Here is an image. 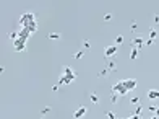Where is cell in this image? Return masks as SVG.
<instances>
[{
  "instance_id": "1",
  "label": "cell",
  "mask_w": 159,
  "mask_h": 119,
  "mask_svg": "<svg viewBox=\"0 0 159 119\" xmlns=\"http://www.w3.org/2000/svg\"><path fill=\"white\" fill-rule=\"evenodd\" d=\"M75 78H76V73L71 70V67L63 65L62 75H60V80H59V85H70V83H73Z\"/></svg>"
},
{
  "instance_id": "2",
  "label": "cell",
  "mask_w": 159,
  "mask_h": 119,
  "mask_svg": "<svg viewBox=\"0 0 159 119\" xmlns=\"http://www.w3.org/2000/svg\"><path fill=\"white\" fill-rule=\"evenodd\" d=\"M144 42H146V39L143 36H135L132 39V47H136V49H141L143 46H144Z\"/></svg>"
},
{
  "instance_id": "3",
  "label": "cell",
  "mask_w": 159,
  "mask_h": 119,
  "mask_svg": "<svg viewBox=\"0 0 159 119\" xmlns=\"http://www.w3.org/2000/svg\"><path fill=\"white\" fill-rule=\"evenodd\" d=\"M112 91H114V93H119V95H127V93H128V90L124 86V83H122V82H117V83H115V85L112 86Z\"/></svg>"
},
{
  "instance_id": "4",
  "label": "cell",
  "mask_w": 159,
  "mask_h": 119,
  "mask_svg": "<svg viewBox=\"0 0 159 119\" xmlns=\"http://www.w3.org/2000/svg\"><path fill=\"white\" fill-rule=\"evenodd\" d=\"M86 112H88V108L81 104V106H80V108H78L75 112H73V119H81V117L86 116Z\"/></svg>"
},
{
  "instance_id": "5",
  "label": "cell",
  "mask_w": 159,
  "mask_h": 119,
  "mask_svg": "<svg viewBox=\"0 0 159 119\" xmlns=\"http://www.w3.org/2000/svg\"><path fill=\"white\" fill-rule=\"evenodd\" d=\"M117 54V46H107L106 49H104V57L109 59V57H114V55Z\"/></svg>"
},
{
  "instance_id": "6",
  "label": "cell",
  "mask_w": 159,
  "mask_h": 119,
  "mask_svg": "<svg viewBox=\"0 0 159 119\" xmlns=\"http://www.w3.org/2000/svg\"><path fill=\"white\" fill-rule=\"evenodd\" d=\"M122 83H124V86L130 91V90H133V88H136V80L135 78H127V80H122Z\"/></svg>"
},
{
  "instance_id": "7",
  "label": "cell",
  "mask_w": 159,
  "mask_h": 119,
  "mask_svg": "<svg viewBox=\"0 0 159 119\" xmlns=\"http://www.w3.org/2000/svg\"><path fill=\"white\" fill-rule=\"evenodd\" d=\"M157 36H159V31H157V28L151 26V28H149V36H148V39L156 41V37H157Z\"/></svg>"
},
{
  "instance_id": "8",
  "label": "cell",
  "mask_w": 159,
  "mask_h": 119,
  "mask_svg": "<svg viewBox=\"0 0 159 119\" xmlns=\"http://www.w3.org/2000/svg\"><path fill=\"white\" fill-rule=\"evenodd\" d=\"M106 68L109 72H115V70H117V62H115V60H109L106 64Z\"/></svg>"
},
{
  "instance_id": "9",
  "label": "cell",
  "mask_w": 159,
  "mask_h": 119,
  "mask_svg": "<svg viewBox=\"0 0 159 119\" xmlns=\"http://www.w3.org/2000/svg\"><path fill=\"white\" fill-rule=\"evenodd\" d=\"M146 96L149 99H159V90H149L146 93Z\"/></svg>"
},
{
  "instance_id": "10",
  "label": "cell",
  "mask_w": 159,
  "mask_h": 119,
  "mask_svg": "<svg viewBox=\"0 0 159 119\" xmlns=\"http://www.w3.org/2000/svg\"><path fill=\"white\" fill-rule=\"evenodd\" d=\"M83 55H84V51H83V49H80V51H75V52H73V59H75V60H80Z\"/></svg>"
},
{
  "instance_id": "11",
  "label": "cell",
  "mask_w": 159,
  "mask_h": 119,
  "mask_svg": "<svg viewBox=\"0 0 159 119\" xmlns=\"http://www.w3.org/2000/svg\"><path fill=\"white\" fill-rule=\"evenodd\" d=\"M89 99H91V101H93L94 104H99V96H97L94 91H91V93H89Z\"/></svg>"
},
{
  "instance_id": "12",
  "label": "cell",
  "mask_w": 159,
  "mask_h": 119,
  "mask_svg": "<svg viewBox=\"0 0 159 119\" xmlns=\"http://www.w3.org/2000/svg\"><path fill=\"white\" fill-rule=\"evenodd\" d=\"M138 52H140V49H136V47H132V52H130V59H132V60H135V59L138 57Z\"/></svg>"
},
{
  "instance_id": "13",
  "label": "cell",
  "mask_w": 159,
  "mask_h": 119,
  "mask_svg": "<svg viewBox=\"0 0 159 119\" xmlns=\"http://www.w3.org/2000/svg\"><path fill=\"white\" fill-rule=\"evenodd\" d=\"M136 29H138V21H136V20H132V23H130V31H132V33H135Z\"/></svg>"
},
{
  "instance_id": "14",
  "label": "cell",
  "mask_w": 159,
  "mask_h": 119,
  "mask_svg": "<svg viewBox=\"0 0 159 119\" xmlns=\"http://www.w3.org/2000/svg\"><path fill=\"white\" fill-rule=\"evenodd\" d=\"M50 111H52V106H46V108H42V109H41V116L44 117V116H46V114H49Z\"/></svg>"
},
{
  "instance_id": "15",
  "label": "cell",
  "mask_w": 159,
  "mask_h": 119,
  "mask_svg": "<svg viewBox=\"0 0 159 119\" xmlns=\"http://www.w3.org/2000/svg\"><path fill=\"white\" fill-rule=\"evenodd\" d=\"M111 103L112 104H117L119 103V93H112V95H111Z\"/></svg>"
},
{
  "instance_id": "16",
  "label": "cell",
  "mask_w": 159,
  "mask_h": 119,
  "mask_svg": "<svg viewBox=\"0 0 159 119\" xmlns=\"http://www.w3.org/2000/svg\"><path fill=\"white\" fill-rule=\"evenodd\" d=\"M104 114H106V117H107V119H119L117 116H115V112H114V111H106Z\"/></svg>"
},
{
  "instance_id": "17",
  "label": "cell",
  "mask_w": 159,
  "mask_h": 119,
  "mask_svg": "<svg viewBox=\"0 0 159 119\" xmlns=\"http://www.w3.org/2000/svg\"><path fill=\"white\" fill-rule=\"evenodd\" d=\"M153 26L154 28L159 26V13H154V16H153Z\"/></svg>"
},
{
  "instance_id": "18",
  "label": "cell",
  "mask_w": 159,
  "mask_h": 119,
  "mask_svg": "<svg viewBox=\"0 0 159 119\" xmlns=\"http://www.w3.org/2000/svg\"><path fill=\"white\" fill-rule=\"evenodd\" d=\"M109 73H111V72H109V70H107V68H106V67H104V68H102V70H101L99 73H97V77H99V78H102V77H107V75H109Z\"/></svg>"
},
{
  "instance_id": "19",
  "label": "cell",
  "mask_w": 159,
  "mask_h": 119,
  "mask_svg": "<svg viewBox=\"0 0 159 119\" xmlns=\"http://www.w3.org/2000/svg\"><path fill=\"white\" fill-rule=\"evenodd\" d=\"M130 104H132V106L140 104V96H133V98H130Z\"/></svg>"
},
{
  "instance_id": "20",
  "label": "cell",
  "mask_w": 159,
  "mask_h": 119,
  "mask_svg": "<svg viewBox=\"0 0 159 119\" xmlns=\"http://www.w3.org/2000/svg\"><path fill=\"white\" fill-rule=\"evenodd\" d=\"M115 46H119V44H122V42H124V36L122 34H119V36H115Z\"/></svg>"
},
{
  "instance_id": "21",
  "label": "cell",
  "mask_w": 159,
  "mask_h": 119,
  "mask_svg": "<svg viewBox=\"0 0 159 119\" xmlns=\"http://www.w3.org/2000/svg\"><path fill=\"white\" fill-rule=\"evenodd\" d=\"M49 37H50V39H60L62 34L60 33H49Z\"/></svg>"
},
{
  "instance_id": "22",
  "label": "cell",
  "mask_w": 159,
  "mask_h": 119,
  "mask_svg": "<svg viewBox=\"0 0 159 119\" xmlns=\"http://www.w3.org/2000/svg\"><path fill=\"white\" fill-rule=\"evenodd\" d=\"M141 111H143V106L141 104H136V108H135V111H133V114H141Z\"/></svg>"
},
{
  "instance_id": "23",
  "label": "cell",
  "mask_w": 159,
  "mask_h": 119,
  "mask_svg": "<svg viewBox=\"0 0 159 119\" xmlns=\"http://www.w3.org/2000/svg\"><path fill=\"white\" fill-rule=\"evenodd\" d=\"M83 47H84V49H91V42H89V39H83Z\"/></svg>"
},
{
  "instance_id": "24",
  "label": "cell",
  "mask_w": 159,
  "mask_h": 119,
  "mask_svg": "<svg viewBox=\"0 0 159 119\" xmlns=\"http://www.w3.org/2000/svg\"><path fill=\"white\" fill-rule=\"evenodd\" d=\"M111 20H112V13H106V15H104V21H106V23L111 21Z\"/></svg>"
},
{
  "instance_id": "25",
  "label": "cell",
  "mask_w": 159,
  "mask_h": 119,
  "mask_svg": "<svg viewBox=\"0 0 159 119\" xmlns=\"http://www.w3.org/2000/svg\"><path fill=\"white\" fill-rule=\"evenodd\" d=\"M148 109H149V111H153V112H156L157 106H156V104H151V106H148Z\"/></svg>"
},
{
  "instance_id": "26",
  "label": "cell",
  "mask_w": 159,
  "mask_h": 119,
  "mask_svg": "<svg viewBox=\"0 0 159 119\" xmlns=\"http://www.w3.org/2000/svg\"><path fill=\"white\" fill-rule=\"evenodd\" d=\"M153 44H154L153 39H146V42H144V46H153Z\"/></svg>"
},
{
  "instance_id": "27",
  "label": "cell",
  "mask_w": 159,
  "mask_h": 119,
  "mask_svg": "<svg viewBox=\"0 0 159 119\" xmlns=\"http://www.w3.org/2000/svg\"><path fill=\"white\" fill-rule=\"evenodd\" d=\"M127 119H140V116L138 114H132L130 117H127Z\"/></svg>"
},
{
  "instance_id": "28",
  "label": "cell",
  "mask_w": 159,
  "mask_h": 119,
  "mask_svg": "<svg viewBox=\"0 0 159 119\" xmlns=\"http://www.w3.org/2000/svg\"><path fill=\"white\" fill-rule=\"evenodd\" d=\"M59 86H60V85H59V83H55V85L52 86V91H57V90H59Z\"/></svg>"
},
{
  "instance_id": "29",
  "label": "cell",
  "mask_w": 159,
  "mask_h": 119,
  "mask_svg": "<svg viewBox=\"0 0 159 119\" xmlns=\"http://www.w3.org/2000/svg\"><path fill=\"white\" fill-rule=\"evenodd\" d=\"M154 114H156V116L159 117V106H157V109H156V112H154Z\"/></svg>"
},
{
  "instance_id": "30",
  "label": "cell",
  "mask_w": 159,
  "mask_h": 119,
  "mask_svg": "<svg viewBox=\"0 0 159 119\" xmlns=\"http://www.w3.org/2000/svg\"><path fill=\"white\" fill-rule=\"evenodd\" d=\"M149 119H159V117H157V116H156V114H154V116H151V117H149Z\"/></svg>"
}]
</instances>
